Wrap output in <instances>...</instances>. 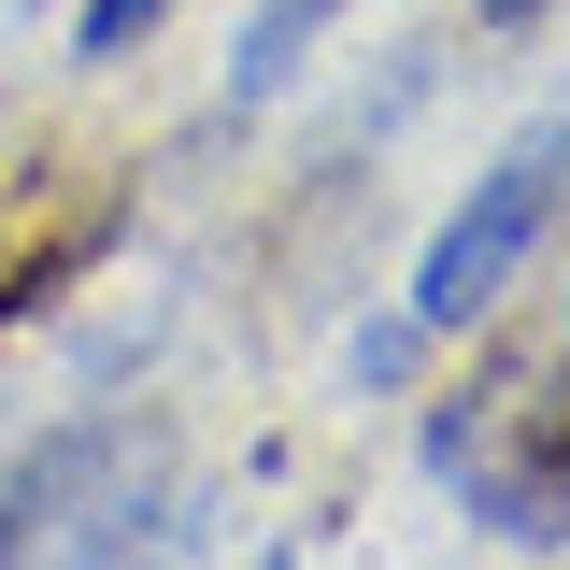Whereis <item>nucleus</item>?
<instances>
[{"label": "nucleus", "instance_id": "obj_1", "mask_svg": "<svg viewBox=\"0 0 570 570\" xmlns=\"http://www.w3.org/2000/svg\"><path fill=\"white\" fill-rule=\"evenodd\" d=\"M570 214V115H542V129H513L471 171V200L428 228V257H414V285H400V314H414L428 343H456V328H485L499 299H513V272L542 257V228Z\"/></svg>", "mask_w": 570, "mask_h": 570}, {"label": "nucleus", "instance_id": "obj_2", "mask_svg": "<svg viewBox=\"0 0 570 570\" xmlns=\"http://www.w3.org/2000/svg\"><path fill=\"white\" fill-rule=\"evenodd\" d=\"M428 471L485 513L499 542H557L570 528V428H542V442H513L499 414H471V400H442L428 414Z\"/></svg>", "mask_w": 570, "mask_h": 570}, {"label": "nucleus", "instance_id": "obj_3", "mask_svg": "<svg viewBox=\"0 0 570 570\" xmlns=\"http://www.w3.org/2000/svg\"><path fill=\"white\" fill-rule=\"evenodd\" d=\"M328 14H343V0H243V43H228V86H214V100H228V115H272Z\"/></svg>", "mask_w": 570, "mask_h": 570}, {"label": "nucleus", "instance_id": "obj_4", "mask_svg": "<svg viewBox=\"0 0 570 570\" xmlns=\"http://www.w3.org/2000/svg\"><path fill=\"white\" fill-rule=\"evenodd\" d=\"M157 14H171V0H86V14H71V58H129Z\"/></svg>", "mask_w": 570, "mask_h": 570}, {"label": "nucleus", "instance_id": "obj_5", "mask_svg": "<svg viewBox=\"0 0 570 570\" xmlns=\"http://www.w3.org/2000/svg\"><path fill=\"white\" fill-rule=\"evenodd\" d=\"M414 343H428L414 314H371V328L343 343V371H356V385H400V371H414Z\"/></svg>", "mask_w": 570, "mask_h": 570}, {"label": "nucleus", "instance_id": "obj_6", "mask_svg": "<svg viewBox=\"0 0 570 570\" xmlns=\"http://www.w3.org/2000/svg\"><path fill=\"white\" fill-rule=\"evenodd\" d=\"M528 14H542V0H485V29H528Z\"/></svg>", "mask_w": 570, "mask_h": 570}, {"label": "nucleus", "instance_id": "obj_7", "mask_svg": "<svg viewBox=\"0 0 570 570\" xmlns=\"http://www.w3.org/2000/svg\"><path fill=\"white\" fill-rule=\"evenodd\" d=\"M272 570H285V557H272Z\"/></svg>", "mask_w": 570, "mask_h": 570}]
</instances>
